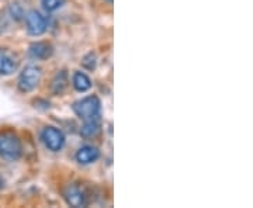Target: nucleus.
Returning <instances> with one entry per match:
<instances>
[{
    "mask_svg": "<svg viewBox=\"0 0 253 208\" xmlns=\"http://www.w3.org/2000/svg\"><path fill=\"white\" fill-rule=\"evenodd\" d=\"M21 142L18 136L11 131L0 132V158L4 161L14 162L21 156Z\"/></svg>",
    "mask_w": 253,
    "mask_h": 208,
    "instance_id": "f257e3e1",
    "label": "nucleus"
},
{
    "mask_svg": "<svg viewBox=\"0 0 253 208\" xmlns=\"http://www.w3.org/2000/svg\"><path fill=\"white\" fill-rule=\"evenodd\" d=\"M100 109H101V103L97 96H89V97L79 100L73 104L75 114L78 117H81L83 121L100 118Z\"/></svg>",
    "mask_w": 253,
    "mask_h": 208,
    "instance_id": "f03ea898",
    "label": "nucleus"
},
{
    "mask_svg": "<svg viewBox=\"0 0 253 208\" xmlns=\"http://www.w3.org/2000/svg\"><path fill=\"white\" fill-rule=\"evenodd\" d=\"M41 81V69L38 66L30 65L23 69L18 78V89L23 93L33 91Z\"/></svg>",
    "mask_w": 253,
    "mask_h": 208,
    "instance_id": "7ed1b4c3",
    "label": "nucleus"
},
{
    "mask_svg": "<svg viewBox=\"0 0 253 208\" xmlns=\"http://www.w3.org/2000/svg\"><path fill=\"white\" fill-rule=\"evenodd\" d=\"M41 139L45 144V146L52 151V152H58L61 151L65 145V135L61 129L55 127H46L44 128L42 134H41Z\"/></svg>",
    "mask_w": 253,
    "mask_h": 208,
    "instance_id": "20e7f679",
    "label": "nucleus"
},
{
    "mask_svg": "<svg viewBox=\"0 0 253 208\" xmlns=\"http://www.w3.org/2000/svg\"><path fill=\"white\" fill-rule=\"evenodd\" d=\"M63 199L66 200L71 207L81 208L87 206V196L78 184H69L63 190Z\"/></svg>",
    "mask_w": 253,
    "mask_h": 208,
    "instance_id": "39448f33",
    "label": "nucleus"
},
{
    "mask_svg": "<svg viewBox=\"0 0 253 208\" xmlns=\"http://www.w3.org/2000/svg\"><path fill=\"white\" fill-rule=\"evenodd\" d=\"M26 26H27V31L31 36H41L45 33L46 20L37 10H31L26 16Z\"/></svg>",
    "mask_w": 253,
    "mask_h": 208,
    "instance_id": "423d86ee",
    "label": "nucleus"
},
{
    "mask_svg": "<svg viewBox=\"0 0 253 208\" xmlns=\"http://www.w3.org/2000/svg\"><path fill=\"white\" fill-rule=\"evenodd\" d=\"M18 59L9 49H0V75H11L17 71Z\"/></svg>",
    "mask_w": 253,
    "mask_h": 208,
    "instance_id": "0eeeda50",
    "label": "nucleus"
},
{
    "mask_svg": "<svg viewBox=\"0 0 253 208\" xmlns=\"http://www.w3.org/2000/svg\"><path fill=\"white\" fill-rule=\"evenodd\" d=\"M100 158V152L97 148L94 146H83L78 151L76 154V161L81 165H90V163L96 162Z\"/></svg>",
    "mask_w": 253,
    "mask_h": 208,
    "instance_id": "6e6552de",
    "label": "nucleus"
},
{
    "mask_svg": "<svg viewBox=\"0 0 253 208\" xmlns=\"http://www.w3.org/2000/svg\"><path fill=\"white\" fill-rule=\"evenodd\" d=\"M54 52V48L48 42H34L30 46V55L36 59H48Z\"/></svg>",
    "mask_w": 253,
    "mask_h": 208,
    "instance_id": "1a4fd4ad",
    "label": "nucleus"
},
{
    "mask_svg": "<svg viewBox=\"0 0 253 208\" xmlns=\"http://www.w3.org/2000/svg\"><path fill=\"white\" fill-rule=\"evenodd\" d=\"M73 86L78 91H87L91 87L90 78L83 72H76L73 76Z\"/></svg>",
    "mask_w": 253,
    "mask_h": 208,
    "instance_id": "9d476101",
    "label": "nucleus"
},
{
    "mask_svg": "<svg viewBox=\"0 0 253 208\" xmlns=\"http://www.w3.org/2000/svg\"><path fill=\"white\" fill-rule=\"evenodd\" d=\"M100 132V118L97 120H90V121H84V125L82 127L81 134L84 138H91L96 136Z\"/></svg>",
    "mask_w": 253,
    "mask_h": 208,
    "instance_id": "9b49d317",
    "label": "nucleus"
},
{
    "mask_svg": "<svg viewBox=\"0 0 253 208\" xmlns=\"http://www.w3.org/2000/svg\"><path fill=\"white\" fill-rule=\"evenodd\" d=\"M66 87H68V76H66V72L62 71L55 76L51 89H52L54 94H62Z\"/></svg>",
    "mask_w": 253,
    "mask_h": 208,
    "instance_id": "f8f14e48",
    "label": "nucleus"
},
{
    "mask_svg": "<svg viewBox=\"0 0 253 208\" xmlns=\"http://www.w3.org/2000/svg\"><path fill=\"white\" fill-rule=\"evenodd\" d=\"M65 0H42V6L46 11H55L59 7H62Z\"/></svg>",
    "mask_w": 253,
    "mask_h": 208,
    "instance_id": "ddd939ff",
    "label": "nucleus"
},
{
    "mask_svg": "<svg viewBox=\"0 0 253 208\" xmlns=\"http://www.w3.org/2000/svg\"><path fill=\"white\" fill-rule=\"evenodd\" d=\"M82 65L86 68V69H89V71H93L94 68H96V55L90 52V54H87L84 58H83V61H82Z\"/></svg>",
    "mask_w": 253,
    "mask_h": 208,
    "instance_id": "4468645a",
    "label": "nucleus"
},
{
    "mask_svg": "<svg viewBox=\"0 0 253 208\" xmlns=\"http://www.w3.org/2000/svg\"><path fill=\"white\" fill-rule=\"evenodd\" d=\"M107 1H110V3H111V1H113V0H107Z\"/></svg>",
    "mask_w": 253,
    "mask_h": 208,
    "instance_id": "2eb2a0df",
    "label": "nucleus"
},
{
    "mask_svg": "<svg viewBox=\"0 0 253 208\" xmlns=\"http://www.w3.org/2000/svg\"><path fill=\"white\" fill-rule=\"evenodd\" d=\"M0 187H1V180H0Z\"/></svg>",
    "mask_w": 253,
    "mask_h": 208,
    "instance_id": "dca6fc26",
    "label": "nucleus"
}]
</instances>
